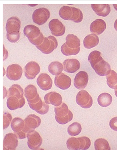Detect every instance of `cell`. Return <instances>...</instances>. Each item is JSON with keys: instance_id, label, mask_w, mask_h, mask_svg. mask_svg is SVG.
<instances>
[{"instance_id": "6da1fadb", "label": "cell", "mask_w": 117, "mask_h": 150, "mask_svg": "<svg viewBox=\"0 0 117 150\" xmlns=\"http://www.w3.org/2000/svg\"><path fill=\"white\" fill-rule=\"evenodd\" d=\"M58 45V41L56 38L51 35L48 37H45L43 43L36 47L42 53L48 54L52 53L56 49Z\"/></svg>"}, {"instance_id": "7a4b0ae2", "label": "cell", "mask_w": 117, "mask_h": 150, "mask_svg": "<svg viewBox=\"0 0 117 150\" xmlns=\"http://www.w3.org/2000/svg\"><path fill=\"white\" fill-rule=\"evenodd\" d=\"M50 17V12L48 8H40L34 11L32 19L34 22L41 25L45 23Z\"/></svg>"}, {"instance_id": "3957f363", "label": "cell", "mask_w": 117, "mask_h": 150, "mask_svg": "<svg viewBox=\"0 0 117 150\" xmlns=\"http://www.w3.org/2000/svg\"><path fill=\"white\" fill-rule=\"evenodd\" d=\"M25 125L22 131L26 133L34 132L41 124V120L39 116L34 114L29 115L24 120Z\"/></svg>"}, {"instance_id": "277c9868", "label": "cell", "mask_w": 117, "mask_h": 150, "mask_svg": "<svg viewBox=\"0 0 117 150\" xmlns=\"http://www.w3.org/2000/svg\"><path fill=\"white\" fill-rule=\"evenodd\" d=\"M76 102L82 108L88 109L93 105V98L86 91L81 90L76 95Z\"/></svg>"}, {"instance_id": "5b68a950", "label": "cell", "mask_w": 117, "mask_h": 150, "mask_svg": "<svg viewBox=\"0 0 117 150\" xmlns=\"http://www.w3.org/2000/svg\"><path fill=\"white\" fill-rule=\"evenodd\" d=\"M27 145L30 149L38 150L42 145L43 139L39 132L34 131L27 134Z\"/></svg>"}, {"instance_id": "8992f818", "label": "cell", "mask_w": 117, "mask_h": 150, "mask_svg": "<svg viewBox=\"0 0 117 150\" xmlns=\"http://www.w3.org/2000/svg\"><path fill=\"white\" fill-rule=\"evenodd\" d=\"M22 68L18 64L9 65L7 68L6 77L11 80H19L22 75Z\"/></svg>"}, {"instance_id": "52a82bcc", "label": "cell", "mask_w": 117, "mask_h": 150, "mask_svg": "<svg viewBox=\"0 0 117 150\" xmlns=\"http://www.w3.org/2000/svg\"><path fill=\"white\" fill-rule=\"evenodd\" d=\"M40 71V67L36 62H28L24 68L25 75L28 79H34Z\"/></svg>"}, {"instance_id": "ba28073f", "label": "cell", "mask_w": 117, "mask_h": 150, "mask_svg": "<svg viewBox=\"0 0 117 150\" xmlns=\"http://www.w3.org/2000/svg\"><path fill=\"white\" fill-rule=\"evenodd\" d=\"M18 139L17 135L14 133H9L6 134L3 140V150H15L19 144Z\"/></svg>"}, {"instance_id": "9c48e42d", "label": "cell", "mask_w": 117, "mask_h": 150, "mask_svg": "<svg viewBox=\"0 0 117 150\" xmlns=\"http://www.w3.org/2000/svg\"><path fill=\"white\" fill-rule=\"evenodd\" d=\"M49 28L52 35L55 36H61L65 33V26L57 19H54L50 21Z\"/></svg>"}, {"instance_id": "30bf717a", "label": "cell", "mask_w": 117, "mask_h": 150, "mask_svg": "<svg viewBox=\"0 0 117 150\" xmlns=\"http://www.w3.org/2000/svg\"><path fill=\"white\" fill-rule=\"evenodd\" d=\"M54 83L55 85L60 89L67 90L71 86L72 79L68 75L62 73L60 75L55 77Z\"/></svg>"}, {"instance_id": "8fae6325", "label": "cell", "mask_w": 117, "mask_h": 150, "mask_svg": "<svg viewBox=\"0 0 117 150\" xmlns=\"http://www.w3.org/2000/svg\"><path fill=\"white\" fill-rule=\"evenodd\" d=\"M88 82V74L84 71H81L76 75L74 80V85L76 89L83 90L86 87Z\"/></svg>"}, {"instance_id": "7c38bea8", "label": "cell", "mask_w": 117, "mask_h": 150, "mask_svg": "<svg viewBox=\"0 0 117 150\" xmlns=\"http://www.w3.org/2000/svg\"><path fill=\"white\" fill-rule=\"evenodd\" d=\"M37 83L41 90L46 91L51 89L53 82L52 79L49 74L46 73H42L39 74L38 77Z\"/></svg>"}, {"instance_id": "4fadbf2b", "label": "cell", "mask_w": 117, "mask_h": 150, "mask_svg": "<svg viewBox=\"0 0 117 150\" xmlns=\"http://www.w3.org/2000/svg\"><path fill=\"white\" fill-rule=\"evenodd\" d=\"M45 102L48 104H51L55 107L60 106L62 103V98L61 96L57 92L55 91L50 92L47 93L44 96Z\"/></svg>"}, {"instance_id": "5bb4252c", "label": "cell", "mask_w": 117, "mask_h": 150, "mask_svg": "<svg viewBox=\"0 0 117 150\" xmlns=\"http://www.w3.org/2000/svg\"><path fill=\"white\" fill-rule=\"evenodd\" d=\"M93 69L96 74L100 76H107L111 71L110 64L103 59L97 63Z\"/></svg>"}, {"instance_id": "9a60e30c", "label": "cell", "mask_w": 117, "mask_h": 150, "mask_svg": "<svg viewBox=\"0 0 117 150\" xmlns=\"http://www.w3.org/2000/svg\"><path fill=\"white\" fill-rule=\"evenodd\" d=\"M21 22L17 17H12L9 18L7 21L6 29L7 33H11L14 32H20Z\"/></svg>"}, {"instance_id": "2e32d148", "label": "cell", "mask_w": 117, "mask_h": 150, "mask_svg": "<svg viewBox=\"0 0 117 150\" xmlns=\"http://www.w3.org/2000/svg\"><path fill=\"white\" fill-rule=\"evenodd\" d=\"M63 70L68 73H74L80 69V63L76 59H68L63 62Z\"/></svg>"}, {"instance_id": "e0dca14e", "label": "cell", "mask_w": 117, "mask_h": 150, "mask_svg": "<svg viewBox=\"0 0 117 150\" xmlns=\"http://www.w3.org/2000/svg\"><path fill=\"white\" fill-rule=\"evenodd\" d=\"M26 103L24 97L18 98L16 96H11L7 100V106L10 110H14L17 109L21 108Z\"/></svg>"}, {"instance_id": "ac0fdd59", "label": "cell", "mask_w": 117, "mask_h": 150, "mask_svg": "<svg viewBox=\"0 0 117 150\" xmlns=\"http://www.w3.org/2000/svg\"><path fill=\"white\" fill-rule=\"evenodd\" d=\"M106 28V22L103 20L101 19H97L93 21L90 26V31L92 33L96 34L97 35L103 33Z\"/></svg>"}, {"instance_id": "d6986e66", "label": "cell", "mask_w": 117, "mask_h": 150, "mask_svg": "<svg viewBox=\"0 0 117 150\" xmlns=\"http://www.w3.org/2000/svg\"><path fill=\"white\" fill-rule=\"evenodd\" d=\"M91 7L97 15L103 17L108 16L111 11L109 4H91Z\"/></svg>"}, {"instance_id": "ffe728a7", "label": "cell", "mask_w": 117, "mask_h": 150, "mask_svg": "<svg viewBox=\"0 0 117 150\" xmlns=\"http://www.w3.org/2000/svg\"><path fill=\"white\" fill-rule=\"evenodd\" d=\"M25 35L28 39H34L38 37L41 33L40 29L39 27L33 25H26L23 30Z\"/></svg>"}, {"instance_id": "44dd1931", "label": "cell", "mask_w": 117, "mask_h": 150, "mask_svg": "<svg viewBox=\"0 0 117 150\" xmlns=\"http://www.w3.org/2000/svg\"><path fill=\"white\" fill-rule=\"evenodd\" d=\"M99 39L98 37L95 34L92 33L87 36L83 41L84 47L88 49L95 47L98 44Z\"/></svg>"}, {"instance_id": "7402d4cb", "label": "cell", "mask_w": 117, "mask_h": 150, "mask_svg": "<svg viewBox=\"0 0 117 150\" xmlns=\"http://www.w3.org/2000/svg\"><path fill=\"white\" fill-rule=\"evenodd\" d=\"M24 91L23 88L18 84L13 85L8 91L7 97L16 96L18 98H21L24 97Z\"/></svg>"}, {"instance_id": "603a6c76", "label": "cell", "mask_w": 117, "mask_h": 150, "mask_svg": "<svg viewBox=\"0 0 117 150\" xmlns=\"http://www.w3.org/2000/svg\"><path fill=\"white\" fill-rule=\"evenodd\" d=\"M66 44L71 49H76L80 47V40L73 34H68L66 37Z\"/></svg>"}, {"instance_id": "cb8c5ba5", "label": "cell", "mask_w": 117, "mask_h": 150, "mask_svg": "<svg viewBox=\"0 0 117 150\" xmlns=\"http://www.w3.org/2000/svg\"><path fill=\"white\" fill-rule=\"evenodd\" d=\"M38 94L37 89L33 85H29L25 89L24 96L28 102L36 98Z\"/></svg>"}, {"instance_id": "d4e9b609", "label": "cell", "mask_w": 117, "mask_h": 150, "mask_svg": "<svg viewBox=\"0 0 117 150\" xmlns=\"http://www.w3.org/2000/svg\"><path fill=\"white\" fill-rule=\"evenodd\" d=\"M63 70V65L58 62H53L49 66V72L52 75L55 76L61 74Z\"/></svg>"}, {"instance_id": "484cf974", "label": "cell", "mask_w": 117, "mask_h": 150, "mask_svg": "<svg viewBox=\"0 0 117 150\" xmlns=\"http://www.w3.org/2000/svg\"><path fill=\"white\" fill-rule=\"evenodd\" d=\"M113 98L110 94L103 93L99 95L98 98V102L100 106L103 108H106L110 106L112 102Z\"/></svg>"}, {"instance_id": "4316f807", "label": "cell", "mask_w": 117, "mask_h": 150, "mask_svg": "<svg viewBox=\"0 0 117 150\" xmlns=\"http://www.w3.org/2000/svg\"><path fill=\"white\" fill-rule=\"evenodd\" d=\"M25 122L21 118L16 117L14 118L11 123V127L14 132H19L24 128Z\"/></svg>"}, {"instance_id": "83f0119b", "label": "cell", "mask_w": 117, "mask_h": 150, "mask_svg": "<svg viewBox=\"0 0 117 150\" xmlns=\"http://www.w3.org/2000/svg\"><path fill=\"white\" fill-rule=\"evenodd\" d=\"M67 148L69 150H80L81 149V140L79 138H75L71 137L69 138L67 140Z\"/></svg>"}, {"instance_id": "f1b7e54d", "label": "cell", "mask_w": 117, "mask_h": 150, "mask_svg": "<svg viewBox=\"0 0 117 150\" xmlns=\"http://www.w3.org/2000/svg\"><path fill=\"white\" fill-rule=\"evenodd\" d=\"M103 59L101 54L100 51L94 50L90 53L88 57V61L93 68L99 62Z\"/></svg>"}, {"instance_id": "f546056e", "label": "cell", "mask_w": 117, "mask_h": 150, "mask_svg": "<svg viewBox=\"0 0 117 150\" xmlns=\"http://www.w3.org/2000/svg\"><path fill=\"white\" fill-rule=\"evenodd\" d=\"M107 84L108 86L111 89H117V73L111 70L110 73L106 76Z\"/></svg>"}, {"instance_id": "4dcf8cb0", "label": "cell", "mask_w": 117, "mask_h": 150, "mask_svg": "<svg viewBox=\"0 0 117 150\" xmlns=\"http://www.w3.org/2000/svg\"><path fill=\"white\" fill-rule=\"evenodd\" d=\"M58 14L60 17L63 19L65 20H70L73 15L72 8L68 6H63L61 8Z\"/></svg>"}, {"instance_id": "1f68e13d", "label": "cell", "mask_w": 117, "mask_h": 150, "mask_svg": "<svg viewBox=\"0 0 117 150\" xmlns=\"http://www.w3.org/2000/svg\"><path fill=\"white\" fill-rule=\"evenodd\" d=\"M94 147L95 150H111L109 143L106 139L102 138L97 139L94 142Z\"/></svg>"}, {"instance_id": "d6a6232c", "label": "cell", "mask_w": 117, "mask_h": 150, "mask_svg": "<svg viewBox=\"0 0 117 150\" xmlns=\"http://www.w3.org/2000/svg\"><path fill=\"white\" fill-rule=\"evenodd\" d=\"M82 127L81 124L77 122H74L69 125L68 128V132L70 135L76 136L81 132Z\"/></svg>"}, {"instance_id": "836d02e7", "label": "cell", "mask_w": 117, "mask_h": 150, "mask_svg": "<svg viewBox=\"0 0 117 150\" xmlns=\"http://www.w3.org/2000/svg\"><path fill=\"white\" fill-rule=\"evenodd\" d=\"M69 111L68 106L64 103H62L60 106L55 108L56 115L58 117H63L66 116Z\"/></svg>"}, {"instance_id": "e575fe53", "label": "cell", "mask_w": 117, "mask_h": 150, "mask_svg": "<svg viewBox=\"0 0 117 150\" xmlns=\"http://www.w3.org/2000/svg\"><path fill=\"white\" fill-rule=\"evenodd\" d=\"M73 10V15L72 18L70 19L76 23H80L83 20V15L82 11L79 8L71 7Z\"/></svg>"}, {"instance_id": "d590c367", "label": "cell", "mask_w": 117, "mask_h": 150, "mask_svg": "<svg viewBox=\"0 0 117 150\" xmlns=\"http://www.w3.org/2000/svg\"><path fill=\"white\" fill-rule=\"evenodd\" d=\"M61 51L64 55H76L80 52V47L76 49H71L64 43L61 47Z\"/></svg>"}, {"instance_id": "8d00e7d4", "label": "cell", "mask_w": 117, "mask_h": 150, "mask_svg": "<svg viewBox=\"0 0 117 150\" xmlns=\"http://www.w3.org/2000/svg\"><path fill=\"white\" fill-rule=\"evenodd\" d=\"M73 119V114L72 111L69 110L68 113L66 116L63 117H58L56 115L55 119L58 123L62 125L67 124L68 122L71 121Z\"/></svg>"}, {"instance_id": "74e56055", "label": "cell", "mask_w": 117, "mask_h": 150, "mask_svg": "<svg viewBox=\"0 0 117 150\" xmlns=\"http://www.w3.org/2000/svg\"><path fill=\"white\" fill-rule=\"evenodd\" d=\"M12 116L10 113L4 112L3 114V129H6L9 127L12 121Z\"/></svg>"}, {"instance_id": "f35d334b", "label": "cell", "mask_w": 117, "mask_h": 150, "mask_svg": "<svg viewBox=\"0 0 117 150\" xmlns=\"http://www.w3.org/2000/svg\"><path fill=\"white\" fill-rule=\"evenodd\" d=\"M80 139L81 143L80 150H86L90 147L91 141L88 137L83 136L80 137Z\"/></svg>"}, {"instance_id": "ab89813d", "label": "cell", "mask_w": 117, "mask_h": 150, "mask_svg": "<svg viewBox=\"0 0 117 150\" xmlns=\"http://www.w3.org/2000/svg\"><path fill=\"white\" fill-rule=\"evenodd\" d=\"M6 37L9 41L12 43L18 42L20 38V32L15 31L11 33H7Z\"/></svg>"}, {"instance_id": "60d3db41", "label": "cell", "mask_w": 117, "mask_h": 150, "mask_svg": "<svg viewBox=\"0 0 117 150\" xmlns=\"http://www.w3.org/2000/svg\"><path fill=\"white\" fill-rule=\"evenodd\" d=\"M28 103L30 108L36 112L41 110L44 106V102L42 101L41 98L39 102L33 104L30 103Z\"/></svg>"}, {"instance_id": "b9f144b4", "label": "cell", "mask_w": 117, "mask_h": 150, "mask_svg": "<svg viewBox=\"0 0 117 150\" xmlns=\"http://www.w3.org/2000/svg\"><path fill=\"white\" fill-rule=\"evenodd\" d=\"M44 38L43 33L41 32L40 35L38 37L34 39H29V40L30 42L31 43L33 44L34 45L36 46H38V45H40L43 43L44 39Z\"/></svg>"}, {"instance_id": "7bdbcfd3", "label": "cell", "mask_w": 117, "mask_h": 150, "mask_svg": "<svg viewBox=\"0 0 117 150\" xmlns=\"http://www.w3.org/2000/svg\"><path fill=\"white\" fill-rule=\"evenodd\" d=\"M110 126L112 130L117 132V117H114L111 120Z\"/></svg>"}, {"instance_id": "ee69618b", "label": "cell", "mask_w": 117, "mask_h": 150, "mask_svg": "<svg viewBox=\"0 0 117 150\" xmlns=\"http://www.w3.org/2000/svg\"><path fill=\"white\" fill-rule=\"evenodd\" d=\"M49 105L46 104L45 102H44V106L42 108V109L39 111H38L37 113H39L40 115H44L48 113L49 110Z\"/></svg>"}, {"instance_id": "f6af8a7d", "label": "cell", "mask_w": 117, "mask_h": 150, "mask_svg": "<svg viewBox=\"0 0 117 150\" xmlns=\"http://www.w3.org/2000/svg\"><path fill=\"white\" fill-rule=\"evenodd\" d=\"M14 134H16V135L18 137V139H24L27 138V134L22 131L19 132H14Z\"/></svg>"}, {"instance_id": "bcb514c9", "label": "cell", "mask_w": 117, "mask_h": 150, "mask_svg": "<svg viewBox=\"0 0 117 150\" xmlns=\"http://www.w3.org/2000/svg\"><path fill=\"white\" fill-rule=\"evenodd\" d=\"M41 99V98L39 97V94H38L36 98L34 99L33 100H31L28 102V103H37Z\"/></svg>"}, {"instance_id": "7dc6e473", "label": "cell", "mask_w": 117, "mask_h": 150, "mask_svg": "<svg viewBox=\"0 0 117 150\" xmlns=\"http://www.w3.org/2000/svg\"><path fill=\"white\" fill-rule=\"evenodd\" d=\"M114 27L115 30L117 31V19H116L114 22Z\"/></svg>"}, {"instance_id": "c3c4849f", "label": "cell", "mask_w": 117, "mask_h": 150, "mask_svg": "<svg viewBox=\"0 0 117 150\" xmlns=\"http://www.w3.org/2000/svg\"><path fill=\"white\" fill-rule=\"evenodd\" d=\"M113 6L115 10L117 11V4H113Z\"/></svg>"}, {"instance_id": "681fc988", "label": "cell", "mask_w": 117, "mask_h": 150, "mask_svg": "<svg viewBox=\"0 0 117 150\" xmlns=\"http://www.w3.org/2000/svg\"><path fill=\"white\" fill-rule=\"evenodd\" d=\"M115 96H116V97H117V89H116V90H115Z\"/></svg>"}]
</instances>
